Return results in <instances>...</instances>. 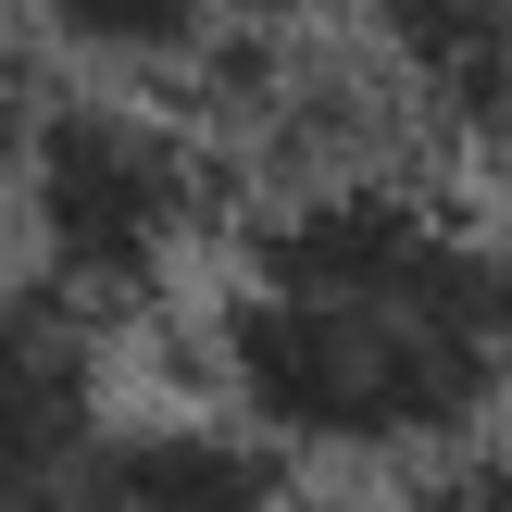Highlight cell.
<instances>
[{
  "instance_id": "cell-1",
  "label": "cell",
  "mask_w": 512,
  "mask_h": 512,
  "mask_svg": "<svg viewBox=\"0 0 512 512\" xmlns=\"http://www.w3.org/2000/svg\"><path fill=\"white\" fill-rule=\"evenodd\" d=\"M200 363L288 463L400 475L512 425V225L438 163L238 200L200 275Z\"/></svg>"
},
{
  "instance_id": "cell-2",
  "label": "cell",
  "mask_w": 512,
  "mask_h": 512,
  "mask_svg": "<svg viewBox=\"0 0 512 512\" xmlns=\"http://www.w3.org/2000/svg\"><path fill=\"white\" fill-rule=\"evenodd\" d=\"M225 138L150 88H88V75H25V288L125 325L225 250Z\"/></svg>"
},
{
  "instance_id": "cell-3",
  "label": "cell",
  "mask_w": 512,
  "mask_h": 512,
  "mask_svg": "<svg viewBox=\"0 0 512 512\" xmlns=\"http://www.w3.org/2000/svg\"><path fill=\"white\" fill-rule=\"evenodd\" d=\"M363 50L388 63L425 163L512 200V0H363Z\"/></svg>"
},
{
  "instance_id": "cell-4",
  "label": "cell",
  "mask_w": 512,
  "mask_h": 512,
  "mask_svg": "<svg viewBox=\"0 0 512 512\" xmlns=\"http://www.w3.org/2000/svg\"><path fill=\"white\" fill-rule=\"evenodd\" d=\"M25 512H313L300 463L238 413H113Z\"/></svg>"
},
{
  "instance_id": "cell-5",
  "label": "cell",
  "mask_w": 512,
  "mask_h": 512,
  "mask_svg": "<svg viewBox=\"0 0 512 512\" xmlns=\"http://www.w3.org/2000/svg\"><path fill=\"white\" fill-rule=\"evenodd\" d=\"M100 363H113V325L100 313H75V300H50V288L13 300V512L125 413Z\"/></svg>"
},
{
  "instance_id": "cell-6",
  "label": "cell",
  "mask_w": 512,
  "mask_h": 512,
  "mask_svg": "<svg viewBox=\"0 0 512 512\" xmlns=\"http://www.w3.org/2000/svg\"><path fill=\"white\" fill-rule=\"evenodd\" d=\"M25 38L50 75H88V88H200L213 50L238 38L225 0H25Z\"/></svg>"
}]
</instances>
